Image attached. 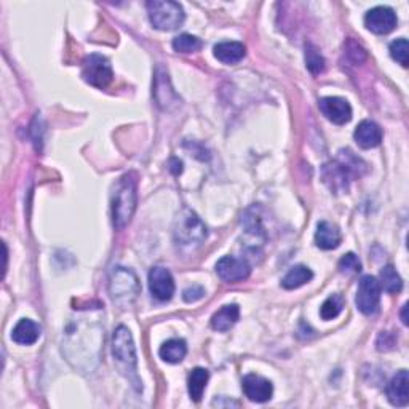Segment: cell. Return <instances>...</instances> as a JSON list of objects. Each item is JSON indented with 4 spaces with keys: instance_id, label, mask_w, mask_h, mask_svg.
<instances>
[{
    "instance_id": "cell-20",
    "label": "cell",
    "mask_w": 409,
    "mask_h": 409,
    "mask_svg": "<svg viewBox=\"0 0 409 409\" xmlns=\"http://www.w3.org/2000/svg\"><path fill=\"white\" fill-rule=\"evenodd\" d=\"M238 318L240 307L237 304H229V306H224L213 315L211 326L216 331H221V333H225V331H229L233 324L238 322Z\"/></svg>"
},
{
    "instance_id": "cell-2",
    "label": "cell",
    "mask_w": 409,
    "mask_h": 409,
    "mask_svg": "<svg viewBox=\"0 0 409 409\" xmlns=\"http://www.w3.org/2000/svg\"><path fill=\"white\" fill-rule=\"evenodd\" d=\"M138 179L134 173H128L119 179L112 192V223L117 229H123L132 221L138 202Z\"/></svg>"
},
{
    "instance_id": "cell-30",
    "label": "cell",
    "mask_w": 409,
    "mask_h": 409,
    "mask_svg": "<svg viewBox=\"0 0 409 409\" xmlns=\"http://www.w3.org/2000/svg\"><path fill=\"white\" fill-rule=\"evenodd\" d=\"M205 296V290L202 287H191V288H187L184 290V293H183V297H184V301L186 302H197L202 299V297Z\"/></svg>"
},
{
    "instance_id": "cell-24",
    "label": "cell",
    "mask_w": 409,
    "mask_h": 409,
    "mask_svg": "<svg viewBox=\"0 0 409 409\" xmlns=\"http://www.w3.org/2000/svg\"><path fill=\"white\" fill-rule=\"evenodd\" d=\"M379 285L381 290H384L391 294H397L403 290V280H401V277L398 275V272L393 265H386V267L381 270Z\"/></svg>"
},
{
    "instance_id": "cell-32",
    "label": "cell",
    "mask_w": 409,
    "mask_h": 409,
    "mask_svg": "<svg viewBox=\"0 0 409 409\" xmlns=\"http://www.w3.org/2000/svg\"><path fill=\"white\" fill-rule=\"evenodd\" d=\"M406 310H408V304L403 306V312H401V320H403V324H408V315H406Z\"/></svg>"
},
{
    "instance_id": "cell-12",
    "label": "cell",
    "mask_w": 409,
    "mask_h": 409,
    "mask_svg": "<svg viewBox=\"0 0 409 409\" xmlns=\"http://www.w3.org/2000/svg\"><path fill=\"white\" fill-rule=\"evenodd\" d=\"M322 114L336 125H346L352 119V106L339 96H326L318 102Z\"/></svg>"
},
{
    "instance_id": "cell-6",
    "label": "cell",
    "mask_w": 409,
    "mask_h": 409,
    "mask_svg": "<svg viewBox=\"0 0 409 409\" xmlns=\"http://www.w3.org/2000/svg\"><path fill=\"white\" fill-rule=\"evenodd\" d=\"M112 355L117 363H119V366L123 368V371H136L138 356H136L134 341L129 329L123 326V324H120V326L114 331Z\"/></svg>"
},
{
    "instance_id": "cell-18",
    "label": "cell",
    "mask_w": 409,
    "mask_h": 409,
    "mask_svg": "<svg viewBox=\"0 0 409 409\" xmlns=\"http://www.w3.org/2000/svg\"><path fill=\"white\" fill-rule=\"evenodd\" d=\"M41 337V326L36 322L29 320V318H23L11 331L13 342L19 344V346H32Z\"/></svg>"
},
{
    "instance_id": "cell-22",
    "label": "cell",
    "mask_w": 409,
    "mask_h": 409,
    "mask_svg": "<svg viewBox=\"0 0 409 409\" xmlns=\"http://www.w3.org/2000/svg\"><path fill=\"white\" fill-rule=\"evenodd\" d=\"M208 379H210V373H208V369L205 368L192 369L189 378H187V391H189L192 401L198 403V401L202 400L206 384H208Z\"/></svg>"
},
{
    "instance_id": "cell-27",
    "label": "cell",
    "mask_w": 409,
    "mask_h": 409,
    "mask_svg": "<svg viewBox=\"0 0 409 409\" xmlns=\"http://www.w3.org/2000/svg\"><path fill=\"white\" fill-rule=\"evenodd\" d=\"M202 41L198 37L191 34H181L173 38V48L178 53H196L202 48Z\"/></svg>"
},
{
    "instance_id": "cell-7",
    "label": "cell",
    "mask_w": 409,
    "mask_h": 409,
    "mask_svg": "<svg viewBox=\"0 0 409 409\" xmlns=\"http://www.w3.org/2000/svg\"><path fill=\"white\" fill-rule=\"evenodd\" d=\"M82 77L92 87L106 88L114 79V70L107 58L90 55L82 63Z\"/></svg>"
},
{
    "instance_id": "cell-29",
    "label": "cell",
    "mask_w": 409,
    "mask_h": 409,
    "mask_svg": "<svg viewBox=\"0 0 409 409\" xmlns=\"http://www.w3.org/2000/svg\"><path fill=\"white\" fill-rule=\"evenodd\" d=\"M339 270L341 274H346V275H355L358 274L361 270V262L360 259L356 257L354 253H347L346 256L341 257L339 261Z\"/></svg>"
},
{
    "instance_id": "cell-1",
    "label": "cell",
    "mask_w": 409,
    "mask_h": 409,
    "mask_svg": "<svg viewBox=\"0 0 409 409\" xmlns=\"http://www.w3.org/2000/svg\"><path fill=\"white\" fill-rule=\"evenodd\" d=\"M366 170V165L356 155L346 149L341 151L337 159L323 168V179L331 191L336 193L347 192L349 183L355 178H360Z\"/></svg>"
},
{
    "instance_id": "cell-3",
    "label": "cell",
    "mask_w": 409,
    "mask_h": 409,
    "mask_svg": "<svg viewBox=\"0 0 409 409\" xmlns=\"http://www.w3.org/2000/svg\"><path fill=\"white\" fill-rule=\"evenodd\" d=\"M173 237L181 251H196L205 243L208 237V230L196 213L192 210H183L173 227Z\"/></svg>"
},
{
    "instance_id": "cell-15",
    "label": "cell",
    "mask_w": 409,
    "mask_h": 409,
    "mask_svg": "<svg viewBox=\"0 0 409 409\" xmlns=\"http://www.w3.org/2000/svg\"><path fill=\"white\" fill-rule=\"evenodd\" d=\"M387 398L393 406L405 408L409 403V376L406 369H401L400 373L391 381L387 386Z\"/></svg>"
},
{
    "instance_id": "cell-17",
    "label": "cell",
    "mask_w": 409,
    "mask_h": 409,
    "mask_svg": "<svg viewBox=\"0 0 409 409\" xmlns=\"http://www.w3.org/2000/svg\"><path fill=\"white\" fill-rule=\"evenodd\" d=\"M342 242V235L339 227L333 223H328V221H322L317 225L315 232V243L318 248L322 250H334Z\"/></svg>"
},
{
    "instance_id": "cell-16",
    "label": "cell",
    "mask_w": 409,
    "mask_h": 409,
    "mask_svg": "<svg viewBox=\"0 0 409 409\" xmlns=\"http://www.w3.org/2000/svg\"><path fill=\"white\" fill-rule=\"evenodd\" d=\"M354 138L361 149H373L378 147L382 141V129L378 123L373 120H363L356 127Z\"/></svg>"
},
{
    "instance_id": "cell-25",
    "label": "cell",
    "mask_w": 409,
    "mask_h": 409,
    "mask_svg": "<svg viewBox=\"0 0 409 409\" xmlns=\"http://www.w3.org/2000/svg\"><path fill=\"white\" fill-rule=\"evenodd\" d=\"M342 309H344V297L341 294H333L322 304L320 317L324 322L334 320V318L342 314Z\"/></svg>"
},
{
    "instance_id": "cell-31",
    "label": "cell",
    "mask_w": 409,
    "mask_h": 409,
    "mask_svg": "<svg viewBox=\"0 0 409 409\" xmlns=\"http://www.w3.org/2000/svg\"><path fill=\"white\" fill-rule=\"evenodd\" d=\"M395 342H397V341H395V336L391 334V333H381L379 337H378V347L382 346L381 352H382V350H391V349H393Z\"/></svg>"
},
{
    "instance_id": "cell-26",
    "label": "cell",
    "mask_w": 409,
    "mask_h": 409,
    "mask_svg": "<svg viewBox=\"0 0 409 409\" xmlns=\"http://www.w3.org/2000/svg\"><path fill=\"white\" fill-rule=\"evenodd\" d=\"M306 64L307 69L310 70V74L314 75L322 74L324 68H326V61H324L320 50H318L314 43L306 45Z\"/></svg>"
},
{
    "instance_id": "cell-8",
    "label": "cell",
    "mask_w": 409,
    "mask_h": 409,
    "mask_svg": "<svg viewBox=\"0 0 409 409\" xmlns=\"http://www.w3.org/2000/svg\"><path fill=\"white\" fill-rule=\"evenodd\" d=\"M355 304L361 314L373 315L379 310L381 304V285L378 278L365 275L360 280L358 291H356Z\"/></svg>"
},
{
    "instance_id": "cell-23",
    "label": "cell",
    "mask_w": 409,
    "mask_h": 409,
    "mask_svg": "<svg viewBox=\"0 0 409 409\" xmlns=\"http://www.w3.org/2000/svg\"><path fill=\"white\" fill-rule=\"evenodd\" d=\"M312 278H314V272H312L307 265H294L291 267L287 275L283 277L282 287L285 290H297L304 287V285L309 283Z\"/></svg>"
},
{
    "instance_id": "cell-19",
    "label": "cell",
    "mask_w": 409,
    "mask_h": 409,
    "mask_svg": "<svg viewBox=\"0 0 409 409\" xmlns=\"http://www.w3.org/2000/svg\"><path fill=\"white\" fill-rule=\"evenodd\" d=\"M214 56L224 64H237L245 58L246 48L240 42H221L214 47Z\"/></svg>"
},
{
    "instance_id": "cell-28",
    "label": "cell",
    "mask_w": 409,
    "mask_h": 409,
    "mask_svg": "<svg viewBox=\"0 0 409 409\" xmlns=\"http://www.w3.org/2000/svg\"><path fill=\"white\" fill-rule=\"evenodd\" d=\"M408 41L403 37L391 43V56L403 68H408Z\"/></svg>"
},
{
    "instance_id": "cell-4",
    "label": "cell",
    "mask_w": 409,
    "mask_h": 409,
    "mask_svg": "<svg viewBox=\"0 0 409 409\" xmlns=\"http://www.w3.org/2000/svg\"><path fill=\"white\" fill-rule=\"evenodd\" d=\"M139 293L141 285L133 270L125 267H115L112 270L109 280V294L117 306L122 309L132 306Z\"/></svg>"
},
{
    "instance_id": "cell-21",
    "label": "cell",
    "mask_w": 409,
    "mask_h": 409,
    "mask_svg": "<svg viewBox=\"0 0 409 409\" xmlns=\"http://www.w3.org/2000/svg\"><path fill=\"white\" fill-rule=\"evenodd\" d=\"M159 355L164 361L176 365V363L183 361L187 355V344L184 339H170L161 344Z\"/></svg>"
},
{
    "instance_id": "cell-11",
    "label": "cell",
    "mask_w": 409,
    "mask_h": 409,
    "mask_svg": "<svg viewBox=\"0 0 409 409\" xmlns=\"http://www.w3.org/2000/svg\"><path fill=\"white\" fill-rule=\"evenodd\" d=\"M397 24H398L397 15H395V11L391 6H376V9L369 10L365 16L366 29L379 36L392 32L397 28Z\"/></svg>"
},
{
    "instance_id": "cell-5",
    "label": "cell",
    "mask_w": 409,
    "mask_h": 409,
    "mask_svg": "<svg viewBox=\"0 0 409 409\" xmlns=\"http://www.w3.org/2000/svg\"><path fill=\"white\" fill-rule=\"evenodd\" d=\"M149 19L155 29L174 31L183 26L186 13L178 2L173 0H152L147 2Z\"/></svg>"
},
{
    "instance_id": "cell-14",
    "label": "cell",
    "mask_w": 409,
    "mask_h": 409,
    "mask_svg": "<svg viewBox=\"0 0 409 409\" xmlns=\"http://www.w3.org/2000/svg\"><path fill=\"white\" fill-rule=\"evenodd\" d=\"M242 388L246 398L256 403H265L274 395V386L269 379L262 378L259 374H248L242 381Z\"/></svg>"
},
{
    "instance_id": "cell-9",
    "label": "cell",
    "mask_w": 409,
    "mask_h": 409,
    "mask_svg": "<svg viewBox=\"0 0 409 409\" xmlns=\"http://www.w3.org/2000/svg\"><path fill=\"white\" fill-rule=\"evenodd\" d=\"M154 98L157 101V106L164 110H173L181 106L179 96L173 90L170 77H168V73L164 68H159L157 73H155Z\"/></svg>"
},
{
    "instance_id": "cell-10",
    "label": "cell",
    "mask_w": 409,
    "mask_h": 409,
    "mask_svg": "<svg viewBox=\"0 0 409 409\" xmlns=\"http://www.w3.org/2000/svg\"><path fill=\"white\" fill-rule=\"evenodd\" d=\"M216 274L227 283L243 282L251 274V265L245 259H238L233 256L221 257L216 264Z\"/></svg>"
},
{
    "instance_id": "cell-13",
    "label": "cell",
    "mask_w": 409,
    "mask_h": 409,
    "mask_svg": "<svg viewBox=\"0 0 409 409\" xmlns=\"http://www.w3.org/2000/svg\"><path fill=\"white\" fill-rule=\"evenodd\" d=\"M149 290L159 301H170L174 294V280L170 270L154 267L149 272Z\"/></svg>"
}]
</instances>
